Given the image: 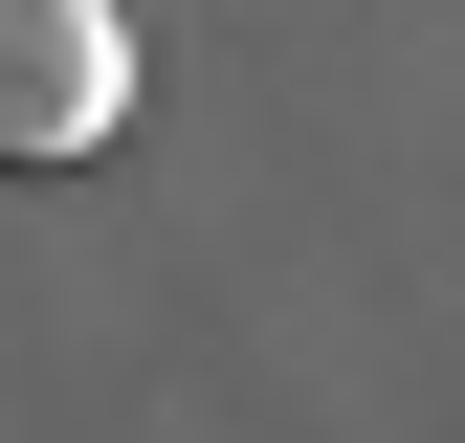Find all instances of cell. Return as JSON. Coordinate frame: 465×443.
I'll list each match as a JSON object with an SVG mask.
<instances>
[{"instance_id":"6da1fadb","label":"cell","mask_w":465,"mask_h":443,"mask_svg":"<svg viewBox=\"0 0 465 443\" xmlns=\"http://www.w3.org/2000/svg\"><path fill=\"white\" fill-rule=\"evenodd\" d=\"M134 111V23L111 0H0V155H89Z\"/></svg>"}]
</instances>
